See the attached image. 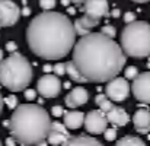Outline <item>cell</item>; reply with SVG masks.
I'll list each match as a JSON object with an SVG mask.
<instances>
[{
  "label": "cell",
  "instance_id": "cell-31",
  "mask_svg": "<svg viewBox=\"0 0 150 146\" xmlns=\"http://www.w3.org/2000/svg\"><path fill=\"white\" fill-rule=\"evenodd\" d=\"M18 48V46H16V43H12V41H9L7 44H6V50L7 51H10V53H13V51H16Z\"/></svg>",
  "mask_w": 150,
  "mask_h": 146
},
{
  "label": "cell",
  "instance_id": "cell-18",
  "mask_svg": "<svg viewBox=\"0 0 150 146\" xmlns=\"http://www.w3.org/2000/svg\"><path fill=\"white\" fill-rule=\"evenodd\" d=\"M99 140H96L95 137H91V136H71L64 146H100Z\"/></svg>",
  "mask_w": 150,
  "mask_h": 146
},
{
  "label": "cell",
  "instance_id": "cell-22",
  "mask_svg": "<svg viewBox=\"0 0 150 146\" xmlns=\"http://www.w3.org/2000/svg\"><path fill=\"white\" fill-rule=\"evenodd\" d=\"M103 136H105V140L106 142H114L115 139H117V129H108L106 127V130L103 132Z\"/></svg>",
  "mask_w": 150,
  "mask_h": 146
},
{
  "label": "cell",
  "instance_id": "cell-9",
  "mask_svg": "<svg viewBox=\"0 0 150 146\" xmlns=\"http://www.w3.org/2000/svg\"><path fill=\"white\" fill-rule=\"evenodd\" d=\"M37 91L44 98H55L61 92V82L57 75L47 73L42 78H40L37 83Z\"/></svg>",
  "mask_w": 150,
  "mask_h": 146
},
{
  "label": "cell",
  "instance_id": "cell-35",
  "mask_svg": "<svg viewBox=\"0 0 150 146\" xmlns=\"http://www.w3.org/2000/svg\"><path fill=\"white\" fill-rule=\"evenodd\" d=\"M3 104H4V99H3L1 94H0V114H1V111H3Z\"/></svg>",
  "mask_w": 150,
  "mask_h": 146
},
{
  "label": "cell",
  "instance_id": "cell-8",
  "mask_svg": "<svg viewBox=\"0 0 150 146\" xmlns=\"http://www.w3.org/2000/svg\"><path fill=\"white\" fill-rule=\"evenodd\" d=\"M131 92L137 101L143 104H150V72L139 73L133 79Z\"/></svg>",
  "mask_w": 150,
  "mask_h": 146
},
{
  "label": "cell",
  "instance_id": "cell-32",
  "mask_svg": "<svg viewBox=\"0 0 150 146\" xmlns=\"http://www.w3.org/2000/svg\"><path fill=\"white\" fill-rule=\"evenodd\" d=\"M15 142H16V139L12 136V137H9L7 140H6V145H9V146H12V145H15Z\"/></svg>",
  "mask_w": 150,
  "mask_h": 146
},
{
  "label": "cell",
  "instance_id": "cell-33",
  "mask_svg": "<svg viewBox=\"0 0 150 146\" xmlns=\"http://www.w3.org/2000/svg\"><path fill=\"white\" fill-rule=\"evenodd\" d=\"M111 13H112V16H114V18H118L121 12H120V9H114V10H112Z\"/></svg>",
  "mask_w": 150,
  "mask_h": 146
},
{
  "label": "cell",
  "instance_id": "cell-7",
  "mask_svg": "<svg viewBox=\"0 0 150 146\" xmlns=\"http://www.w3.org/2000/svg\"><path fill=\"white\" fill-rule=\"evenodd\" d=\"M108 118L102 110H92L85 115V129L89 135H102L106 130Z\"/></svg>",
  "mask_w": 150,
  "mask_h": 146
},
{
  "label": "cell",
  "instance_id": "cell-11",
  "mask_svg": "<svg viewBox=\"0 0 150 146\" xmlns=\"http://www.w3.org/2000/svg\"><path fill=\"white\" fill-rule=\"evenodd\" d=\"M83 12L85 15H89L96 19H102L103 16H108L111 13L108 0H85Z\"/></svg>",
  "mask_w": 150,
  "mask_h": 146
},
{
  "label": "cell",
  "instance_id": "cell-16",
  "mask_svg": "<svg viewBox=\"0 0 150 146\" xmlns=\"http://www.w3.org/2000/svg\"><path fill=\"white\" fill-rule=\"evenodd\" d=\"M106 118L109 123L118 127H124L130 121V115L125 113V110H122L121 107H115V105L106 113Z\"/></svg>",
  "mask_w": 150,
  "mask_h": 146
},
{
  "label": "cell",
  "instance_id": "cell-2",
  "mask_svg": "<svg viewBox=\"0 0 150 146\" xmlns=\"http://www.w3.org/2000/svg\"><path fill=\"white\" fill-rule=\"evenodd\" d=\"M76 29L71 21L60 12L45 10L37 15L26 28L31 51L44 60H60L76 44Z\"/></svg>",
  "mask_w": 150,
  "mask_h": 146
},
{
  "label": "cell",
  "instance_id": "cell-12",
  "mask_svg": "<svg viewBox=\"0 0 150 146\" xmlns=\"http://www.w3.org/2000/svg\"><path fill=\"white\" fill-rule=\"evenodd\" d=\"M70 137H71V135H70V132H69L66 124L52 121L48 137H47L50 145H64Z\"/></svg>",
  "mask_w": 150,
  "mask_h": 146
},
{
  "label": "cell",
  "instance_id": "cell-39",
  "mask_svg": "<svg viewBox=\"0 0 150 146\" xmlns=\"http://www.w3.org/2000/svg\"><path fill=\"white\" fill-rule=\"evenodd\" d=\"M23 15H25V16L29 15V9H23Z\"/></svg>",
  "mask_w": 150,
  "mask_h": 146
},
{
  "label": "cell",
  "instance_id": "cell-30",
  "mask_svg": "<svg viewBox=\"0 0 150 146\" xmlns=\"http://www.w3.org/2000/svg\"><path fill=\"white\" fill-rule=\"evenodd\" d=\"M35 97H37V91H34V89H25V98L26 99H34Z\"/></svg>",
  "mask_w": 150,
  "mask_h": 146
},
{
  "label": "cell",
  "instance_id": "cell-21",
  "mask_svg": "<svg viewBox=\"0 0 150 146\" xmlns=\"http://www.w3.org/2000/svg\"><path fill=\"white\" fill-rule=\"evenodd\" d=\"M118 146H144L146 143L137 136H125L117 142Z\"/></svg>",
  "mask_w": 150,
  "mask_h": 146
},
{
  "label": "cell",
  "instance_id": "cell-38",
  "mask_svg": "<svg viewBox=\"0 0 150 146\" xmlns=\"http://www.w3.org/2000/svg\"><path fill=\"white\" fill-rule=\"evenodd\" d=\"M133 1H136V3H147L150 0H133Z\"/></svg>",
  "mask_w": 150,
  "mask_h": 146
},
{
  "label": "cell",
  "instance_id": "cell-23",
  "mask_svg": "<svg viewBox=\"0 0 150 146\" xmlns=\"http://www.w3.org/2000/svg\"><path fill=\"white\" fill-rule=\"evenodd\" d=\"M52 72H54L57 76L66 75V73H67V72H66V63H55V64L52 66Z\"/></svg>",
  "mask_w": 150,
  "mask_h": 146
},
{
  "label": "cell",
  "instance_id": "cell-28",
  "mask_svg": "<svg viewBox=\"0 0 150 146\" xmlns=\"http://www.w3.org/2000/svg\"><path fill=\"white\" fill-rule=\"evenodd\" d=\"M64 108L61 107V105H54L52 107V110H51V114L54 115V117H61V115H64Z\"/></svg>",
  "mask_w": 150,
  "mask_h": 146
},
{
  "label": "cell",
  "instance_id": "cell-34",
  "mask_svg": "<svg viewBox=\"0 0 150 146\" xmlns=\"http://www.w3.org/2000/svg\"><path fill=\"white\" fill-rule=\"evenodd\" d=\"M44 72H47V73L52 72V66H48V64H45V66H44Z\"/></svg>",
  "mask_w": 150,
  "mask_h": 146
},
{
  "label": "cell",
  "instance_id": "cell-10",
  "mask_svg": "<svg viewBox=\"0 0 150 146\" xmlns=\"http://www.w3.org/2000/svg\"><path fill=\"white\" fill-rule=\"evenodd\" d=\"M21 9L12 0H0V28L12 26L19 21Z\"/></svg>",
  "mask_w": 150,
  "mask_h": 146
},
{
  "label": "cell",
  "instance_id": "cell-17",
  "mask_svg": "<svg viewBox=\"0 0 150 146\" xmlns=\"http://www.w3.org/2000/svg\"><path fill=\"white\" fill-rule=\"evenodd\" d=\"M64 124L67 126L69 130L80 129V127L85 124V114H83L82 111L70 110V111L64 113Z\"/></svg>",
  "mask_w": 150,
  "mask_h": 146
},
{
  "label": "cell",
  "instance_id": "cell-3",
  "mask_svg": "<svg viewBox=\"0 0 150 146\" xmlns=\"http://www.w3.org/2000/svg\"><path fill=\"white\" fill-rule=\"evenodd\" d=\"M50 114L38 104H22L9 118V132L21 145H45L51 129Z\"/></svg>",
  "mask_w": 150,
  "mask_h": 146
},
{
  "label": "cell",
  "instance_id": "cell-6",
  "mask_svg": "<svg viewBox=\"0 0 150 146\" xmlns=\"http://www.w3.org/2000/svg\"><path fill=\"white\" fill-rule=\"evenodd\" d=\"M105 94L111 101L115 102H122L124 99H127V97L130 95V83L127 78L115 76L111 80H108L105 86Z\"/></svg>",
  "mask_w": 150,
  "mask_h": 146
},
{
  "label": "cell",
  "instance_id": "cell-41",
  "mask_svg": "<svg viewBox=\"0 0 150 146\" xmlns=\"http://www.w3.org/2000/svg\"><path fill=\"white\" fill-rule=\"evenodd\" d=\"M0 145H1V142H0Z\"/></svg>",
  "mask_w": 150,
  "mask_h": 146
},
{
  "label": "cell",
  "instance_id": "cell-13",
  "mask_svg": "<svg viewBox=\"0 0 150 146\" xmlns=\"http://www.w3.org/2000/svg\"><path fill=\"white\" fill-rule=\"evenodd\" d=\"M89 101V92L88 89H85L83 86H76L73 88L67 95H66V105L69 108H76V107H80L83 104H86Z\"/></svg>",
  "mask_w": 150,
  "mask_h": 146
},
{
  "label": "cell",
  "instance_id": "cell-36",
  "mask_svg": "<svg viewBox=\"0 0 150 146\" xmlns=\"http://www.w3.org/2000/svg\"><path fill=\"white\" fill-rule=\"evenodd\" d=\"M71 3H74V4H83L85 3V0H70Z\"/></svg>",
  "mask_w": 150,
  "mask_h": 146
},
{
  "label": "cell",
  "instance_id": "cell-1",
  "mask_svg": "<svg viewBox=\"0 0 150 146\" xmlns=\"http://www.w3.org/2000/svg\"><path fill=\"white\" fill-rule=\"evenodd\" d=\"M71 61L86 82H108L124 69L127 54L114 38L103 32H89L73 47Z\"/></svg>",
  "mask_w": 150,
  "mask_h": 146
},
{
  "label": "cell",
  "instance_id": "cell-40",
  "mask_svg": "<svg viewBox=\"0 0 150 146\" xmlns=\"http://www.w3.org/2000/svg\"><path fill=\"white\" fill-rule=\"evenodd\" d=\"M3 60V51H1V48H0V61Z\"/></svg>",
  "mask_w": 150,
  "mask_h": 146
},
{
  "label": "cell",
  "instance_id": "cell-14",
  "mask_svg": "<svg viewBox=\"0 0 150 146\" xmlns=\"http://www.w3.org/2000/svg\"><path fill=\"white\" fill-rule=\"evenodd\" d=\"M142 107L143 108H139L133 115V124L136 132H139L140 135H147L150 132V111L144 108V105Z\"/></svg>",
  "mask_w": 150,
  "mask_h": 146
},
{
  "label": "cell",
  "instance_id": "cell-26",
  "mask_svg": "<svg viewBox=\"0 0 150 146\" xmlns=\"http://www.w3.org/2000/svg\"><path fill=\"white\" fill-rule=\"evenodd\" d=\"M124 73H125V78H127V79H134V78L139 75V70H137L136 66H130V67L125 69Z\"/></svg>",
  "mask_w": 150,
  "mask_h": 146
},
{
  "label": "cell",
  "instance_id": "cell-25",
  "mask_svg": "<svg viewBox=\"0 0 150 146\" xmlns=\"http://www.w3.org/2000/svg\"><path fill=\"white\" fill-rule=\"evenodd\" d=\"M100 32H103L105 35H108V37H111V38H114L115 37V34H117V29L112 26V25H103L102 26V31Z\"/></svg>",
  "mask_w": 150,
  "mask_h": 146
},
{
  "label": "cell",
  "instance_id": "cell-37",
  "mask_svg": "<svg viewBox=\"0 0 150 146\" xmlns=\"http://www.w3.org/2000/svg\"><path fill=\"white\" fill-rule=\"evenodd\" d=\"M70 3H71L70 0H61V4H63V6H69Z\"/></svg>",
  "mask_w": 150,
  "mask_h": 146
},
{
  "label": "cell",
  "instance_id": "cell-27",
  "mask_svg": "<svg viewBox=\"0 0 150 146\" xmlns=\"http://www.w3.org/2000/svg\"><path fill=\"white\" fill-rule=\"evenodd\" d=\"M40 6L44 10H51L55 7V0H40Z\"/></svg>",
  "mask_w": 150,
  "mask_h": 146
},
{
  "label": "cell",
  "instance_id": "cell-15",
  "mask_svg": "<svg viewBox=\"0 0 150 146\" xmlns=\"http://www.w3.org/2000/svg\"><path fill=\"white\" fill-rule=\"evenodd\" d=\"M99 22H100V19L92 18V16H89V15H83L82 18L76 19V21L73 22V25H74L76 34H77L79 37H83V35L89 34L95 26H98Z\"/></svg>",
  "mask_w": 150,
  "mask_h": 146
},
{
  "label": "cell",
  "instance_id": "cell-4",
  "mask_svg": "<svg viewBox=\"0 0 150 146\" xmlns=\"http://www.w3.org/2000/svg\"><path fill=\"white\" fill-rule=\"evenodd\" d=\"M34 76L29 60L21 53H10L0 61V83L10 92L25 91Z\"/></svg>",
  "mask_w": 150,
  "mask_h": 146
},
{
  "label": "cell",
  "instance_id": "cell-29",
  "mask_svg": "<svg viewBox=\"0 0 150 146\" xmlns=\"http://www.w3.org/2000/svg\"><path fill=\"white\" fill-rule=\"evenodd\" d=\"M134 21H136V13L127 12V13L124 15V22H125V24H130V22H134Z\"/></svg>",
  "mask_w": 150,
  "mask_h": 146
},
{
  "label": "cell",
  "instance_id": "cell-5",
  "mask_svg": "<svg viewBox=\"0 0 150 146\" xmlns=\"http://www.w3.org/2000/svg\"><path fill=\"white\" fill-rule=\"evenodd\" d=\"M121 47L130 57H150V24L134 21L125 25L121 32Z\"/></svg>",
  "mask_w": 150,
  "mask_h": 146
},
{
  "label": "cell",
  "instance_id": "cell-24",
  "mask_svg": "<svg viewBox=\"0 0 150 146\" xmlns=\"http://www.w3.org/2000/svg\"><path fill=\"white\" fill-rule=\"evenodd\" d=\"M4 104H6V107H9L10 110H15L16 107H18V98L16 95H9L7 98H4Z\"/></svg>",
  "mask_w": 150,
  "mask_h": 146
},
{
  "label": "cell",
  "instance_id": "cell-19",
  "mask_svg": "<svg viewBox=\"0 0 150 146\" xmlns=\"http://www.w3.org/2000/svg\"><path fill=\"white\" fill-rule=\"evenodd\" d=\"M66 72H67V75L71 78V80H74V82H79V83H85V82H86V80H85V78L80 75L79 69L74 66V63H73L71 60L66 63Z\"/></svg>",
  "mask_w": 150,
  "mask_h": 146
},
{
  "label": "cell",
  "instance_id": "cell-20",
  "mask_svg": "<svg viewBox=\"0 0 150 146\" xmlns=\"http://www.w3.org/2000/svg\"><path fill=\"white\" fill-rule=\"evenodd\" d=\"M95 102H96V105L99 107L102 111H105V113H108L112 107H114V104L111 102V99L108 98L106 94H99V95H96L95 97Z\"/></svg>",
  "mask_w": 150,
  "mask_h": 146
}]
</instances>
